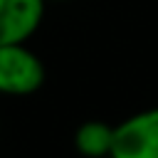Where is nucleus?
<instances>
[{"mask_svg":"<svg viewBox=\"0 0 158 158\" xmlns=\"http://www.w3.org/2000/svg\"><path fill=\"white\" fill-rule=\"evenodd\" d=\"M47 2H67V0H47Z\"/></svg>","mask_w":158,"mask_h":158,"instance_id":"5","label":"nucleus"},{"mask_svg":"<svg viewBox=\"0 0 158 158\" xmlns=\"http://www.w3.org/2000/svg\"><path fill=\"white\" fill-rule=\"evenodd\" d=\"M114 146V123L101 118L81 121L74 131V148L84 158H109Z\"/></svg>","mask_w":158,"mask_h":158,"instance_id":"4","label":"nucleus"},{"mask_svg":"<svg viewBox=\"0 0 158 158\" xmlns=\"http://www.w3.org/2000/svg\"><path fill=\"white\" fill-rule=\"evenodd\" d=\"M109 158H158V106L141 109L114 123Z\"/></svg>","mask_w":158,"mask_h":158,"instance_id":"2","label":"nucleus"},{"mask_svg":"<svg viewBox=\"0 0 158 158\" xmlns=\"http://www.w3.org/2000/svg\"><path fill=\"white\" fill-rule=\"evenodd\" d=\"M47 15V0H0V47L30 44Z\"/></svg>","mask_w":158,"mask_h":158,"instance_id":"3","label":"nucleus"},{"mask_svg":"<svg viewBox=\"0 0 158 158\" xmlns=\"http://www.w3.org/2000/svg\"><path fill=\"white\" fill-rule=\"evenodd\" d=\"M44 62L30 44H2L0 47V96H32L44 86Z\"/></svg>","mask_w":158,"mask_h":158,"instance_id":"1","label":"nucleus"}]
</instances>
